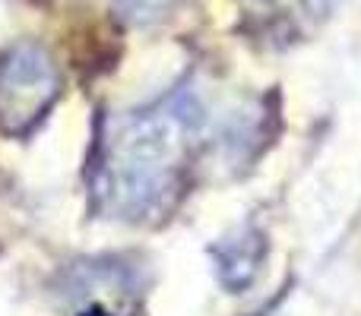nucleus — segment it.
Instances as JSON below:
<instances>
[{
    "instance_id": "1",
    "label": "nucleus",
    "mask_w": 361,
    "mask_h": 316,
    "mask_svg": "<svg viewBox=\"0 0 361 316\" xmlns=\"http://www.w3.org/2000/svg\"><path fill=\"white\" fill-rule=\"evenodd\" d=\"M206 114L190 89L124 111L102 127L92 156V206L114 222H156L184 196Z\"/></svg>"
},
{
    "instance_id": "2",
    "label": "nucleus",
    "mask_w": 361,
    "mask_h": 316,
    "mask_svg": "<svg viewBox=\"0 0 361 316\" xmlns=\"http://www.w3.org/2000/svg\"><path fill=\"white\" fill-rule=\"evenodd\" d=\"M61 70L48 48L19 42L0 54V133L23 139L61 99Z\"/></svg>"
},
{
    "instance_id": "3",
    "label": "nucleus",
    "mask_w": 361,
    "mask_h": 316,
    "mask_svg": "<svg viewBox=\"0 0 361 316\" xmlns=\"http://www.w3.org/2000/svg\"><path fill=\"white\" fill-rule=\"evenodd\" d=\"M267 234L260 228H241L238 234L219 241L209 250L216 260V275L228 291H244L250 282L257 279L263 260H267Z\"/></svg>"
},
{
    "instance_id": "4",
    "label": "nucleus",
    "mask_w": 361,
    "mask_h": 316,
    "mask_svg": "<svg viewBox=\"0 0 361 316\" xmlns=\"http://www.w3.org/2000/svg\"><path fill=\"white\" fill-rule=\"evenodd\" d=\"M178 0H114V16L124 25H137V29H149V25L162 23L171 16Z\"/></svg>"
},
{
    "instance_id": "5",
    "label": "nucleus",
    "mask_w": 361,
    "mask_h": 316,
    "mask_svg": "<svg viewBox=\"0 0 361 316\" xmlns=\"http://www.w3.org/2000/svg\"><path fill=\"white\" fill-rule=\"evenodd\" d=\"M286 4L298 10V23L320 25L343 6V0H286Z\"/></svg>"
},
{
    "instance_id": "6",
    "label": "nucleus",
    "mask_w": 361,
    "mask_h": 316,
    "mask_svg": "<svg viewBox=\"0 0 361 316\" xmlns=\"http://www.w3.org/2000/svg\"><path fill=\"white\" fill-rule=\"evenodd\" d=\"M76 316H118L114 307H105V304H82V310Z\"/></svg>"
}]
</instances>
